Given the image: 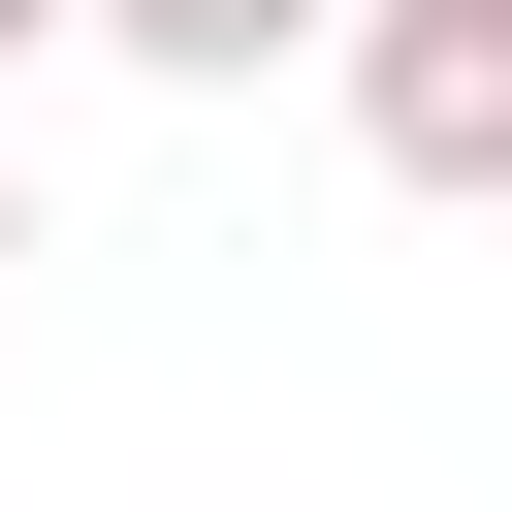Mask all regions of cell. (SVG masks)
<instances>
[{"instance_id": "obj_3", "label": "cell", "mask_w": 512, "mask_h": 512, "mask_svg": "<svg viewBox=\"0 0 512 512\" xmlns=\"http://www.w3.org/2000/svg\"><path fill=\"white\" fill-rule=\"evenodd\" d=\"M32 64H64V0H0V96H32Z\"/></svg>"}, {"instance_id": "obj_4", "label": "cell", "mask_w": 512, "mask_h": 512, "mask_svg": "<svg viewBox=\"0 0 512 512\" xmlns=\"http://www.w3.org/2000/svg\"><path fill=\"white\" fill-rule=\"evenodd\" d=\"M0 256H32V192H0Z\"/></svg>"}, {"instance_id": "obj_2", "label": "cell", "mask_w": 512, "mask_h": 512, "mask_svg": "<svg viewBox=\"0 0 512 512\" xmlns=\"http://www.w3.org/2000/svg\"><path fill=\"white\" fill-rule=\"evenodd\" d=\"M96 64H160V96H256V64H320V0H64Z\"/></svg>"}, {"instance_id": "obj_1", "label": "cell", "mask_w": 512, "mask_h": 512, "mask_svg": "<svg viewBox=\"0 0 512 512\" xmlns=\"http://www.w3.org/2000/svg\"><path fill=\"white\" fill-rule=\"evenodd\" d=\"M320 64L384 192H512V0H320Z\"/></svg>"}]
</instances>
